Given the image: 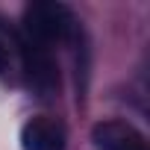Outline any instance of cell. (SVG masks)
I'll return each instance as SVG.
<instances>
[{
    "label": "cell",
    "instance_id": "6da1fadb",
    "mask_svg": "<svg viewBox=\"0 0 150 150\" xmlns=\"http://www.w3.org/2000/svg\"><path fill=\"white\" fill-rule=\"evenodd\" d=\"M21 35L47 47L65 44V41H80L83 27L77 21L65 3H53V0H38V3H30L24 9V24H21Z\"/></svg>",
    "mask_w": 150,
    "mask_h": 150
},
{
    "label": "cell",
    "instance_id": "7a4b0ae2",
    "mask_svg": "<svg viewBox=\"0 0 150 150\" xmlns=\"http://www.w3.org/2000/svg\"><path fill=\"white\" fill-rule=\"evenodd\" d=\"M21 59H24V74L30 88H35L41 97H50L59 91V62L53 47L21 35Z\"/></svg>",
    "mask_w": 150,
    "mask_h": 150
},
{
    "label": "cell",
    "instance_id": "3957f363",
    "mask_svg": "<svg viewBox=\"0 0 150 150\" xmlns=\"http://www.w3.org/2000/svg\"><path fill=\"white\" fill-rule=\"evenodd\" d=\"M91 141L97 150H147V138L129 121H118V118L94 124Z\"/></svg>",
    "mask_w": 150,
    "mask_h": 150
},
{
    "label": "cell",
    "instance_id": "277c9868",
    "mask_svg": "<svg viewBox=\"0 0 150 150\" xmlns=\"http://www.w3.org/2000/svg\"><path fill=\"white\" fill-rule=\"evenodd\" d=\"M65 144H68V132H65L62 121H56V118L38 115L21 127L24 150H65Z\"/></svg>",
    "mask_w": 150,
    "mask_h": 150
},
{
    "label": "cell",
    "instance_id": "5b68a950",
    "mask_svg": "<svg viewBox=\"0 0 150 150\" xmlns=\"http://www.w3.org/2000/svg\"><path fill=\"white\" fill-rule=\"evenodd\" d=\"M9 65H12V59H9V47H6L3 35H0V77H6V74H9Z\"/></svg>",
    "mask_w": 150,
    "mask_h": 150
}]
</instances>
